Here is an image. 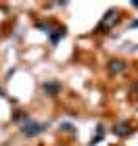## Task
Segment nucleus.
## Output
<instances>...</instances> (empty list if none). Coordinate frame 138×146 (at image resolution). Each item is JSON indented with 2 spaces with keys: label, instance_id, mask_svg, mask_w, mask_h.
<instances>
[{
  "label": "nucleus",
  "instance_id": "nucleus-1",
  "mask_svg": "<svg viewBox=\"0 0 138 146\" xmlns=\"http://www.w3.org/2000/svg\"><path fill=\"white\" fill-rule=\"evenodd\" d=\"M23 129H25V134H27V136H34V134H38V131H42V125H40V123H31V121H29V123H25V127H23Z\"/></svg>",
  "mask_w": 138,
  "mask_h": 146
},
{
  "label": "nucleus",
  "instance_id": "nucleus-2",
  "mask_svg": "<svg viewBox=\"0 0 138 146\" xmlns=\"http://www.w3.org/2000/svg\"><path fill=\"white\" fill-rule=\"evenodd\" d=\"M128 131H130V127H128V125H126V123H121V125H117V134H121V136H123V134H128Z\"/></svg>",
  "mask_w": 138,
  "mask_h": 146
},
{
  "label": "nucleus",
  "instance_id": "nucleus-3",
  "mask_svg": "<svg viewBox=\"0 0 138 146\" xmlns=\"http://www.w3.org/2000/svg\"><path fill=\"white\" fill-rule=\"evenodd\" d=\"M111 65H113V71H115V73H119V71L123 69V63H119V61H115V63H111Z\"/></svg>",
  "mask_w": 138,
  "mask_h": 146
},
{
  "label": "nucleus",
  "instance_id": "nucleus-4",
  "mask_svg": "<svg viewBox=\"0 0 138 146\" xmlns=\"http://www.w3.org/2000/svg\"><path fill=\"white\" fill-rule=\"evenodd\" d=\"M57 88H59L57 84H50V86H46V90H48V92H57Z\"/></svg>",
  "mask_w": 138,
  "mask_h": 146
}]
</instances>
